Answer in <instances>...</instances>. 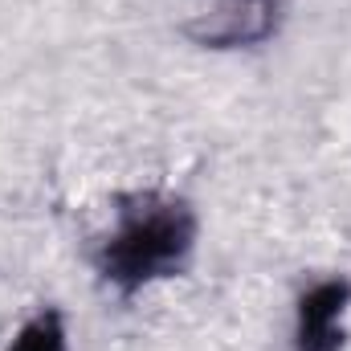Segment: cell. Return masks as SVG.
I'll use <instances>...</instances> for the list:
<instances>
[{
  "instance_id": "cell-1",
  "label": "cell",
  "mask_w": 351,
  "mask_h": 351,
  "mask_svg": "<svg viewBox=\"0 0 351 351\" xmlns=\"http://www.w3.org/2000/svg\"><path fill=\"white\" fill-rule=\"evenodd\" d=\"M196 213L176 192H127L110 208V225L94 245L98 278L123 298L168 282L192 262L196 250Z\"/></svg>"
},
{
  "instance_id": "cell-2",
  "label": "cell",
  "mask_w": 351,
  "mask_h": 351,
  "mask_svg": "<svg viewBox=\"0 0 351 351\" xmlns=\"http://www.w3.org/2000/svg\"><path fill=\"white\" fill-rule=\"evenodd\" d=\"M286 0H204L184 33L204 49H250L278 33Z\"/></svg>"
},
{
  "instance_id": "cell-3",
  "label": "cell",
  "mask_w": 351,
  "mask_h": 351,
  "mask_svg": "<svg viewBox=\"0 0 351 351\" xmlns=\"http://www.w3.org/2000/svg\"><path fill=\"white\" fill-rule=\"evenodd\" d=\"M348 278H319L294 302V351H343L348 348Z\"/></svg>"
},
{
  "instance_id": "cell-4",
  "label": "cell",
  "mask_w": 351,
  "mask_h": 351,
  "mask_svg": "<svg viewBox=\"0 0 351 351\" xmlns=\"http://www.w3.org/2000/svg\"><path fill=\"white\" fill-rule=\"evenodd\" d=\"M4 351H70V331H66V315L58 306H41L37 315H29L16 335L8 339Z\"/></svg>"
}]
</instances>
